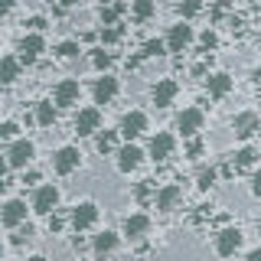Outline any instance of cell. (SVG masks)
<instances>
[{
    "mask_svg": "<svg viewBox=\"0 0 261 261\" xmlns=\"http://www.w3.org/2000/svg\"><path fill=\"white\" fill-rule=\"evenodd\" d=\"M56 206H59V190H56L53 183H46V186H39L36 196H33V209L39 212V216H53Z\"/></svg>",
    "mask_w": 261,
    "mask_h": 261,
    "instance_id": "1",
    "label": "cell"
},
{
    "mask_svg": "<svg viewBox=\"0 0 261 261\" xmlns=\"http://www.w3.org/2000/svg\"><path fill=\"white\" fill-rule=\"evenodd\" d=\"M239 248H242V228H239V225H228V228H222V232L216 235V251H219L222 258L235 255Z\"/></svg>",
    "mask_w": 261,
    "mask_h": 261,
    "instance_id": "2",
    "label": "cell"
},
{
    "mask_svg": "<svg viewBox=\"0 0 261 261\" xmlns=\"http://www.w3.org/2000/svg\"><path fill=\"white\" fill-rule=\"evenodd\" d=\"M46 49V39L39 36V33H27V36L20 39V46H16V53H20V62H27V65H33L39 59V53Z\"/></svg>",
    "mask_w": 261,
    "mask_h": 261,
    "instance_id": "3",
    "label": "cell"
},
{
    "mask_svg": "<svg viewBox=\"0 0 261 261\" xmlns=\"http://www.w3.org/2000/svg\"><path fill=\"white\" fill-rule=\"evenodd\" d=\"M79 163H82V153L75 147H59V150L53 153V167H56L59 176H69L72 170H79Z\"/></svg>",
    "mask_w": 261,
    "mask_h": 261,
    "instance_id": "4",
    "label": "cell"
},
{
    "mask_svg": "<svg viewBox=\"0 0 261 261\" xmlns=\"http://www.w3.org/2000/svg\"><path fill=\"white\" fill-rule=\"evenodd\" d=\"M33 153H36V147H33V141H27V137H20V141L10 144V153H7V163L16 170H23L27 163L33 160Z\"/></svg>",
    "mask_w": 261,
    "mask_h": 261,
    "instance_id": "5",
    "label": "cell"
},
{
    "mask_svg": "<svg viewBox=\"0 0 261 261\" xmlns=\"http://www.w3.org/2000/svg\"><path fill=\"white\" fill-rule=\"evenodd\" d=\"M95 222H98L95 202H79V206L72 209V228H75V232H85V228H92Z\"/></svg>",
    "mask_w": 261,
    "mask_h": 261,
    "instance_id": "6",
    "label": "cell"
},
{
    "mask_svg": "<svg viewBox=\"0 0 261 261\" xmlns=\"http://www.w3.org/2000/svg\"><path fill=\"white\" fill-rule=\"evenodd\" d=\"M98 127H101V111H98V108H82V111L75 114V134H79V137L95 134Z\"/></svg>",
    "mask_w": 261,
    "mask_h": 261,
    "instance_id": "7",
    "label": "cell"
},
{
    "mask_svg": "<svg viewBox=\"0 0 261 261\" xmlns=\"http://www.w3.org/2000/svg\"><path fill=\"white\" fill-rule=\"evenodd\" d=\"M0 222L10 225V228L23 225V222H27V202H23V199H10V202H4V209H0Z\"/></svg>",
    "mask_w": 261,
    "mask_h": 261,
    "instance_id": "8",
    "label": "cell"
},
{
    "mask_svg": "<svg viewBox=\"0 0 261 261\" xmlns=\"http://www.w3.org/2000/svg\"><path fill=\"white\" fill-rule=\"evenodd\" d=\"M190 43H193V27H190V23H176V27L170 30V36H167L163 46H167L170 53H183Z\"/></svg>",
    "mask_w": 261,
    "mask_h": 261,
    "instance_id": "9",
    "label": "cell"
},
{
    "mask_svg": "<svg viewBox=\"0 0 261 261\" xmlns=\"http://www.w3.org/2000/svg\"><path fill=\"white\" fill-rule=\"evenodd\" d=\"M232 130H235V137L248 141L251 134H258V130H261V121H258V114H251V111H242V114H235V121H232Z\"/></svg>",
    "mask_w": 261,
    "mask_h": 261,
    "instance_id": "10",
    "label": "cell"
},
{
    "mask_svg": "<svg viewBox=\"0 0 261 261\" xmlns=\"http://www.w3.org/2000/svg\"><path fill=\"white\" fill-rule=\"evenodd\" d=\"M144 130H147V114L144 111H127L124 118H121V134H124L127 141L141 137Z\"/></svg>",
    "mask_w": 261,
    "mask_h": 261,
    "instance_id": "11",
    "label": "cell"
},
{
    "mask_svg": "<svg viewBox=\"0 0 261 261\" xmlns=\"http://www.w3.org/2000/svg\"><path fill=\"white\" fill-rule=\"evenodd\" d=\"M199 127H202V111L199 108H186L176 118V130L183 137H196V134H199Z\"/></svg>",
    "mask_w": 261,
    "mask_h": 261,
    "instance_id": "12",
    "label": "cell"
},
{
    "mask_svg": "<svg viewBox=\"0 0 261 261\" xmlns=\"http://www.w3.org/2000/svg\"><path fill=\"white\" fill-rule=\"evenodd\" d=\"M79 82L75 79H65V82H59L56 85V108H72V105L79 101Z\"/></svg>",
    "mask_w": 261,
    "mask_h": 261,
    "instance_id": "13",
    "label": "cell"
},
{
    "mask_svg": "<svg viewBox=\"0 0 261 261\" xmlns=\"http://www.w3.org/2000/svg\"><path fill=\"white\" fill-rule=\"evenodd\" d=\"M176 92H179V85L173 79H160L157 85H153V105H157V108H170L173 98H176Z\"/></svg>",
    "mask_w": 261,
    "mask_h": 261,
    "instance_id": "14",
    "label": "cell"
},
{
    "mask_svg": "<svg viewBox=\"0 0 261 261\" xmlns=\"http://www.w3.org/2000/svg\"><path fill=\"white\" fill-rule=\"evenodd\" d=\"M141 157H144L141 147H134V144L121 147V150H118V170H121V173H130V170H137V167H141Z\"/></svg>",
    "mask_w": 261,
    "mask_h": 261,
    "instance_id": "15",
    "label": "cell"
},
{
    "mask_svg": "<svg viewBox=\"0 0 261 261\" xmlns=\"http://www.w3.org/2000/svg\"><path fill=\"white\" fill-rule=\"evenodd\" d=\"M170 153H173V137L163 134V130H160V134H153L150 137V157L157 160V163H163Z\"/></svg>",
    "mask_w": 261,
    "mask_h": 261,
    "instance_id": "16",
    "label": "cell"
},
{
    "mask_svg": "<svg viewBox=\"0 0 261 261\" xmlns=\"http://www.w3.org/2000/svg\"><path fill=\"white\" fill-rule=\"evenodd\" d=\"M147 228H150V219H147L144 212H134V216L124 219V235L127 239H144Z\"/></svg>",
    "mask_w": 261,
    "mask_h": 261,
    "instance_id": "17",
    "label": "cell"
},
{
    "mask_svg": "<svg viewBox=\"0 0 261 261\" xmlns=\"http://www.w3.org/2000/svg\"><path fill=\"white\" fill-rule=\"evenodd\" d=\"M114 95H118V79L101 75V79L95 82V101H98V105H108Z\"/></svg>",
    "mask_w": 261,
    "mask_h": 261,
    "instance_id": "18",
    "label": "cell"
},
{
    "mask_svg": "<svg viewBox=\"0 0 261 261\" xmlns=\"http://www.w3.org/2000/svg\"><path fill=\"white\" fill-rule=\"evenodd\" d=\"M179 199H183V190H179L176 183H170V186H163V190L157 193V209L160 212H170Z\"/></svg>",
    "mask_w": 261,
    "mask_h": 261,
    "instance_id": "19",
    "label": "cell"
},
{
    "mask_svg": "<svg viewBox=\"0 0 261 261\" xmlns=\"http://www.w3.org/2000/svg\"><path fill=\"white\" fill-rule=\"evenodd\" d=\"M228 92H232V75H225V72L209 75V95L212 98H225Z\"/></svg>",
    "mask_w": 261,
    "mask_h": 261,
    "instance_id": "20",
    "label": "cell"
},
{
    "mask_svg": "<svg viewBox=\"0 0 261 261\" xmlns=\"http://www.w3.org/2000/svg\"><path fill=\"white\" fill-rule=\"evenodd\" d=\"M16 75H20V59H16V56H4V59H0V85L16 82Z\"/></svg>",
    "mask_w": 261,
    "mask_h": 261,
    "instance_id": "21",
    "label": "cell"
},
{
    "mask_svg": "<svg viewBox=\"0 0 261 261\" xmlns=\"http://www.w3.org/2000/svg\"><path fill=\"white\" fill-rule=\"evenodd\" d=\"M95 255L98 258H105V255H111L114 248H118V232H101V235H95Z\"/></svg>",
    "mask_w": 261,
    "mask_h": 261,
    "instance_id": "22",
    "label": "cell"
},
{
    "mask_svg": "<svg viewBox=\"0 0 261 261\" xmlns=\"http://www.w3.org/2000/svg\"><path fill=\"white\" fill-rule=\"evenodd\" d=\"M255 163H258V150H255V147H242V150L232 153V167L235 170H248V167H255Z\"/></svg>",
    "mask_w": 261,
    "mask_h": 261,
    "instance_id": "23",
    "label": "cell"
},
{
    "mask_svg": "<svg viewBox=\"0 0 261 261\" xmlns=\"http://www.w3.org/2000/svg\"><path fill=\"white\" fill-rule=\"evenodd\" d=\"M36 121L43 127H53L56 124V108H53V101H39L36 105Z\"/></svg>",
    "mask_w": 261,
    "mask_h": 261,
    "instance_id": "24",
    "label": "cell"
},
{
    "mask_svg": "<svg viewBox=\"0 0 261 261\" xmlns=\"http://www.w3.org/2000/svg\"><path fill=\"white\" fill-rule=\"evenodd\" d=\"M163 49H167V46H163L160 39H147L144 49H141V56H144V59H153V56H163Z\"/></svg>",
    "mask_w": 261,
    "mask_h": 261,
    "instance_id": "25",
    "label": "cell"
},
{
    "mask_svg": "<svg viewBox=\"0 0 261 261\" xmlns=\"http://www.w3.org/2000/svg\"><path fill=\"white\" fill-rule=\"evenodd\" d=\"M56 53H59L62 59H75V56L82 53V49H79V43H75V39H65V43H59V49H56Z\"/></svg>",
    "mask_w": 261,
    "mask_h": 261,
    "instance_id": "26",
    "label": "cell"
},
{
    "mask_svg": "<svg viewBox=\"0 0 261 261\" xmlns=\"http://www.w3.org/2000/svg\"><path fill=\"white\" fill-rule=\"evenodd\" d=\"M216 179H219V170H212V167H209V170H202V173L196 176V186H199V190H209Z\"/></svg>",
    "mask_w": 261,
    "mask_h": 261,
    "instance_id": "27",
    "label": "cell"
},
{
    "mask_svg": "<svg viewBox=\"0 0 261 261\" xmlns=\"http://www.w3.org/2000/svg\"><path fill=\"white\" fill-rule=\"evenodd\" d=\"M134 16H137V20H150V16H153V4H150V0H137V4H134Z\"/></svg>",
    "mask_w": 261,
    "mask_h": 261,
    "instance_id": "28",
    "label": "cell"
},
{
    "mask_svg": "<svg viewBox=\"0 0 261 261\" xmlns=\"http://www.w3.org/2000/svg\"><path fill=\"white\" fill-rule=\"evenodd\" d=\"M114 141H118V137H114V130H105V134H98V150H101V153L114 150Z\"/></svg>",
    "mask_w": 261,
    "mask_h": 261,
    "instance_id": "29",
    "label": "cell"
},
{
    "mask_svg": "<svg viewBox=\"0 0 261 261\" xmlns=\"http://www.w3.org/2000/svg\"><path fill=\"white\" fill-rule=\"evenodd\" d=\"M92 62H95V69H108V65H111V53H105V49H92Z\"/></svg>",
    "mask_w": 261,
    "mask_h": 261,
    "instance_id": "30",
    "label": "cell"
},
{
    "mask_svg": "<svg viewBox=\"0 0 261 261\" xmlns=\"http://www.w3.org/2000/svg\"><path fill=\"white\" fill-rule=\"evenodd\" d=\"M33 239V225H16L13 228V245H23Z\"/></svg>",
    "mask_w": 261,
    "mask_h": 261,
    "instance_id": "31",
    "label": "cell"
},
{
    "mask_svg": "<svg viewBox=\"0 0 261 261\" xmlns=\"http://www.w3.org/2000/svg\"><path fill=\"white\" fill-rule=\"evenodd\" d=\"M118 39H121V27H105V30H101V43H105V46L118 43Z\"/></svg>",
    "mask_w": 261,
    "mask_h": 261,
    "instance_id": "32",
    "label": "cell"
},
{
    "mask_svg": "<svg viewBox=\"0 0 261 261\" xmlns=\"http://www.w3.org/2000/svg\"><path fill=\"white\" fill-rule=\"evenodd\" d=\"M13 134H16V124L13 121H4V124H0V141H10Z\"/></svg>",
    "mask_w": 261,
    "mask_h": 261,
    "instance_id": "33",
    "label": "cell"
},
{
    "mask_svg": "<svg viewBox=\"0 0 261 261\" xmlns=\"http://www.w3.org/2000/svg\"><path fill=\"white\" fill-rule=\"evenodd\" d=\"M199 10H202L199 4H179V16H196Z\"/></svg>",
    "mask_w": 261,
    "mask_h": 261,
    "instance_id": "34",
    "label": "cell"
},
{
    "mask_svg": "<svg viewBox=\"0 0 261 261\" xmlns=\"http://www.w3.org/2000/svg\"><path fill=\"white\" fill-rule=\"evenodd\" d=\"M202 46H206V49H212V46H216V33H212V30H206V33H202Z\"/></svg>",
    "mask_w": 261,
    "mask_h": 261,
    "instance_id": "35",
    "label": "cell"
},
{
    "mask_svg": "<svg viewBox=\"0 0 261 261\" xmlns=\"http://www.w3.org/2000/svg\"><path fill=\"white\" fill-rule=\"evenodd\" d=\"M186 153H190V157H199V153H202V141H193L190 147H186Z\"/></svg>",
    "mask_w": 261,
    "mask_h": 261,
    "instance_id": "36",
    "label": "cell"
},
{
    "mask_svg": "<svg viewBox=\"0 0 261 261\" xmlns=\"http://www.w3.org/2000/svg\"><path fill=\"white\" fill-rule=\"evenodd\" d=\"M251 193H255V196H261V170H258L255 176H251Z\"/></svg>",
    "mask_w": 261,
    "mask_h": 261,
    "instance_id": "37",
    "label": "cell"
},
{
    "mask_svg": "<svg viewBox=\"0 0 261 261\" xmlns=\"http://www.w3.org/2000/svg\"><path fill=\"white\" fill-rule=\"evenodd\" d=\"M49 228L59 232V228H62V216H56V212H53V216H49Z\"/></svg>",
    "mask_w": 261,
    "mask_h": 261,
    "instance_id": "38",
    "label": "cell"
},
{
    "mask_svg": "<svg viewBox=\"0 0 261 261\" xmlns=\"http://www.w3.org/2000/svg\"><path fill=\"white\" fill-rule=\"evenodd\" d=\"M30 27H33V33H39V30L46 27V20H43V16H33V20H30Z\"/></svg>",
    "mask_w": 261,
    "mask_h": 261,
    "instance_id": "39",
    "label": "cell"
},
{
    "mask_svg": "<svg viewBox=\"0 0 261 261\" xmlns=\"http://www.w3.org/2000/svg\"><path fill=\"white\" fill-rule=\"evenodd\" d=\"M10 10H13V4H10V0H0V16H7Z\"/></svg>",
    "mask_w": 261,
    "mask_h": 261,
    "instance_id": "40",
    "label": "cell"
},
{
    "mask_svg": "<svg viewBox=\"0 0 261 261\" xmlns=\"http://www.w3.org/2000/svg\"><path fill=\"white\" fill-rule=\"evenodd\" d=\"M245 261H261V248H255V251H248V258Z\"/></svg>",
    "mask_w": 261,
    "mask_h": 261,
    "instance_id": "41",
    "label": "cell"
},
{
    "mask_svg": "<svg viewBox=\"0 0 261 261\" xmlns=\"http://www.w3.org/2000/svg\"><path fill=\"white\" fill-rule=\"evenodd\" d=\"M7 167H10V163H7L4 157H0V179H4V173H7Z\"/></svg>",
    "mask_w": 261,
    "mask_h": 261,
    "instance_id": "42",
    "label": "cell"
},
{
    "mask_svg": "<svg viewBox=\"0 0 261 261\" xmlns=\"http://www.w3.org/2000/svg\"><path fill=\"white\" fill-rule=\"evenodd\" d=\"M7 193V183H4V179H0V196H4Z\"/></svg>",
    "mask_w": 261,
    "mask_h": 261,
    "instance_id": "43",
    "label": "cell"
},
{
    "mask_svg": "<svg viewBox=\"0 0 261 261\" xmlns=\"http://www.w3.org/2000/svg\"><path fill=\"white\" fill-rule=\"evenodd\" d=\"M30 261H46V258H43V255H33V258H30Z\"/></svg>",
    "mask_w": 261,
    "mask_h": 261,
    "instance_id": "44",
    "label": "cell"
},
{
    "mask_svg": "<svg viewBox=\"0 0 261 261\" xmlns=\"http://www.w3.org/2000/svg\"><path fill=\"white\" fill-rule=\"evenodd\" d=\"M258 235H261V219H258Z\"/></svg>",
    "mask_w": 261,
    "mask_h": 261,
    "instance_id": "45",
    "label": "cell"
},
{
    "mask_svg": "<svg viewBox=\"0 0 261 261\" xmlns=\"http://www.w3.org/2000/svg\"><path fill=\"white\" fill-rule=\"evenodd\" d=\"M258 49H261V36H258Z\"/></svg>",
    "mask_w": 261,
    "mask_h": 261,
    "instance_id": "46",
    "label": "cell"
},
{
    "mask_svg": "<svg viewBox=\"0 0 261 261\" xmlns=\"http://www.w3.org/2000/svg\"><path fill=\"white\" fill-rule=\"evenodd\" d=\"M0 255H4V245H0Z\"/></svg>",
    "mask_w": 261,
    "mask_h": 261,
    "instance_id": "47",
    "label": "cell"
}]
</instances>
